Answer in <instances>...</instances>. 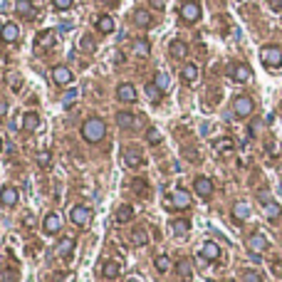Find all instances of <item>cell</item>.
Instances as JSON below:
<instances>
[{
    "label": "cell",
    "instance_id": "83f0119b",
    "mask_svg": "<svg viewBox=\"0 0 282 282\" xmlns=\"http://www.w3.org/2000/svg\"><path fill=\"white\" fill-rule=\"evenodd\" d=\"M15 13L22 15V18H30L35 13V5L30 3V0H18V3H15Z\"/></svg>",
    "mask_w": 282,
    "mask_h": 282
},
{
    "label": "cell",
    "instance_id": "d6986e66",
    "mask_svg": "<svg viewBox=\"0 0 282 282\" xmlns=\"http://www.w3.org/2000/svg\"><path fill=\"white\" fill-rule=\"evenodd\" d=\"M131 20H134V25H136V27H149V25H151V13H149V10H144V8H139V10H134Z\"/></svg>",
    "mask_w": 282,
    "mask_h": 282
},
{
    "label": "cell",
    "instance_id": "74e56055",
    "mask_svg": "<svg viewBox=\"0 0 282 282\" xmlns=\"http://www.w3.org/2000/svg\"><path fill=\"white\" fill-rule=\"evenodd\" d=\"M243 282H262V277H260V272H255V270H243Z\"/></svg>",
    "mask_w": 282,
    "mask_h": 282
},
{
    "label": "cell",
    "instance_id": "f546056e",
    "mask_svg": "<svg viewBox=\"0 0 282 282\" xmlns=\"http://www.w3.org/2000/svg\"><path fill=\"white\" fill-rule=\"evenodd\" d=\"M131 243H134L136 248H144V245L149 243V235H146L144 228H134V233H131Z\"/></svg>",
    "mask_w": 282,
    "mask_h": 282
},
{
    "label": "cell",
    "instance_id": "836d02e7",
    "mask_svg": "<svg viewBox=\"0 0 282 282\" xmlns=\"http://www.w3.org/2000/svg\"><path fill=\"white\" fill-rule=\"evenodd\" d=\"M134 55H139V57H149L151 55L149 40H136V43H134Z\"/></svg>",
    "mask_w": 282,
    "mask_h": 282
},
{
    "label": "cell",
    "instance_id": "5bb4252c",
    "mask_svg": "<svg viewBox=\"0 0 282 282\" xmlns=\"http://www.w3.org/2000/svg\"><path fill=\"white\" fill-rule=\"evenodd\" d=\"M250 67L248 65H233L230 67V77L235 79V82H248V79H250Z\"/></svg>",
    "mask_w": 282,
    "mask_h": 282
},
{
    "label": "cell",
    "instance_id": "d6a6232c",
    "mask_svg": "<svg viewBox=\"0 0 282 282\" xmlns=\"http://www.w3.org/2000/svg\"><path fill=\"white\" fill-rule=\"evenodd\" d=\"M129 220H134V208L131 206H122L116 211V223H129Z\"/></svg>",
    "mask_w": 282,
    "mask_h": 282
},
{
    "label": "cell",
    "instance_id": "8d00e7d4",
    "mask_svg": "<svg viewBox=\"0 0 282 282\" xmlns=\"http://www.w3.org/2000/svg\"><path fill=\"white\" fill-rule=\"evenodd\" d=\"M153 262H156V270H158V272H169V267H171V260H169L166 255H158Z\"/></svg>",
    "mask_w": 282,
    "mask_h": 282
},
{
    "label": "cell",
    "instance_id": "60d3db41",
    "mask_svg": "<svg viewBox=\"0 0 282 282\" xmlns=\"http://www.w3.org/2000/svg\"><path fill=\"white\" fill-rule=\"evenodd\" d=\"M131 188H134V191H136L139 195H146V181H144V178H136Z\"/></svg>",
    "mask_w": 282,
    "mask_h": 282
},
{
    "label": "cell",
    "instance_id": "d4e9b609",
    "mask_svg": "<svg viewBox=\"0 0 282 282\" xmlns=\"http://www.w3.org/2000/svg\"><path fill=\"white\" fill-rule=\"evenodd\" d=\"M97 30H99L102 35L114 32V18H109V15H99V18H97Z\"/></svg>",
    "mask_w": 282,
    "mask_h": 282
},
{
    "label": "cell",
    "instance_id": "816d5d0a",
    "mask_svg": "<svg viewBox=\"0 0 282 282\" xmlns=\"http://www.w3.org/2000/svg\"><path fill=\"white\" fill-rule=\"evenodd\" d=\"M104 3H107V5H116V0H104Z\"/></svg>",
    "mask_w": 282,
    "mask_h": 282
},
{
    "label": "cell",
    "instance_id": "8fae6325",
    "mask_svg": "<svg viewBox=\"0 0 282 282\" xmlns=\"http://www.w3.org/2000/svg\"><path fill=\"white\" fill-rule=\"evenodd\" d=\"M60 228H62V218H60L57 213H50V216L43 220V230H45L47 235H55V233H60Z\"/></svg>",
    "mask_w": 282,
    "mask_h": 282
},
{
    "label": "cell",
    "instance_id": "484cf974",
    "mask_svg": "<svg viewBox=\"0 0 282 282\" xmlns=\"http://www.w3.org/2000/svg\"><path fill=\"white\" fill-rule=\"evenodd\" d=\"M116 124L122 129H129V127H136V116L129 114V111H119L116 114Z\"/></svg>",
    "mask_w": 282,
    "mask_h": 282
},
{
    "label": "cell",
    "instance_id": "db71d44e",
    "mask_svg": "<svg viewBox=\"0 0 282 282\" xmlns=\"http://www.w3.org/2000/svg\"><path fill=\"white\" fill-rule=\"evenodd\" d=\"M0 35H3V22H0Z\"/></svg>",
    "mask_w": 282,
    "mask_h": 282
},
{
    "label": "cell",
    "instance_id": "9c48e42d",
    "mask_svg": "<svg viewBox=\"0 0 282 282\" xmlns=\"http://www.w3.org/2000/svg\"><path fill=\"white\" fill-rule=\"evenodd\" d=\"M267 245H270V243H267V238H265L262 233H253V235L248 238V248H250V253H258V255H260V253L267 250Z\"/></svg>",
    "mask_w": 282,
    "mask_h": 282
},
{
    "label": "cell",
    "instance_id": "3957f363",
    "mask_svg": "<svg viewBox=\"0 0 282 282\" xmlns=\"http://www.w3.org/2000/svg\"><path fill=\"white\" fill-rule=\"evenodd\" d=\"M166 206H171L176 211H186L191 206V195L186 191H174V193L166 195Z\"/></svg>",
    "mask_w": 282,
    "mask_h": 282
},
{
    "label": "cell",
    "instance_id": "ac0fdd59",
    "mask_svg": "<svg viewBox=\"0 0 282 282\" xmlns=\"http://www.w3.org/2000/svg\"><path fill=\"white\" fill-rule=\"evenodd\" d=\"M119 272H122V265H119L116 260H107V262H104V267H102V275H104L107 280H116V277H119Z\"/></svg>",
    "mask_w": 282,
    "mask_h": 282
},
{
    "label": "cell",
    "instance_id": "7dc6e473",
    "mask_svg": "<svg viewBox=\"0 0 282 282\" xmlns=\"http://www.w3.org/2000/svg\"><path fill=\"white\" fill-rule=\"evenodd\" d=\"M5 114H8V104L0 102V116H5Z\"/></svg>",
    "mask_w": 282,
    "mask_h": 282
},
{
    "label": "cell",
    "instance_id": "e575fe53",
    "mask_svg": "<svg viewBox=\"0 0 282 282\" xmlns=\"http://www.w3.org/2000/svg\"><path fill=\"white\" fill-rule=\"evenodd\" d=\"M5 82H8V87H10L13 92H18V89L22 87V77H20L18 72H8V74H5Z\"/></svg>",
    "mask_w": 282,
    "mask_h": 282
},
{
    "label": "cell",
    "instance_id": "9a60e30c",
    "mask_svg": "<svg viewBox=\"0 0 282 282\" xmlns=\"http://www.w3.org/2000/svg\"><path fill=\"white\" fill-rule=\"evenodd\" d=\"M200 258H203V260H218V258H220V248H218V243H213V240L203 243V248H200Z\"/></svg>",
    "mask_w": 282,
    "mask_h": 282
},
{
    "label": "cell",
    "instance_id": "f6af8a7d",
    "mask_svg": "<svg viewBox=\"0 0 282 282\" xmlns=\"http://www.w3.org/2000/svg\"><path fill=\"white\" fill-rule=\"evenodd\" d=\"M72 99H77V89H69L67 94H65V102H72ZM69 107V104H67Z\"/></svg>",
    "mask_w": 282,
    "mask_h": 282
},
{
    "label": "cell",
    "instance_id": "cb8c5ba5",
    "mask_svg": "<svg viewBox=\"0 0 282 282\" xmlns=\"http://www.w3.org/2000/svg\"><path fill=\"white\" fill-rule=\"evenodd\" d=\"M250 216V206L245 203V200H238V203L233 206V218L235 220H245Z\"/></svg>",
    "mask_w": 282,
    "mask_h": 282
},
{
    "label": "cell",
    "instance_id": "6f0895ef",
    "mask_svg": "<svg viewBox=\"0 0 282 282\" xmlns=\"http://www.w3.org/2000/svg\"><path fill=\"white\" fill-rule=\"evenodd\" d=\"M230 282H233V280H230Z\"/></svg>",
    "mask_w": 282,
    "mask_h": 282
},
{
    "label": "cell",
    "instance_id": "d590c367",
    "mask_svg": "<svg viewBox=\"0 0 282 282\" xmlns=\"http://www.w3.org/2000/svg\"><path fill=\"white\" fill-rule=\"evenodd\" d=\"M153 85H156L161 92H166V89H169V74H166V72H156V77H153Z\"/></svg>",
    "mask_w": 282,
    "mask_h": 282
},
{
    "label": "cell",
    "instance_id": "bcb514c9",
    "mask_svg": "<svg viewBox=\"0 0 282 282\" xmlns=\"http://www.w3.org/2000/svg\"><path fill=\"white\" fill-rule=\"evenodd\" d=\"M114 62L122 65V62H124V55H122V52H114Z\"/></svg>",
    "mask_w": 282,
    "mask_h": 282
},
{
    "label": "cell",
    "instance_id": "f5cc1de1",
    "mask_svg": "<svg viewBox=\"0 0 282 282\" xmlns=\"http://www.w3.org/2000/svg\"><path fill=\"white\" fill-rule=\"evenodd\" d=\"M127 282H141V280H139V277H129Z\"/></svg>",
    "mask_w": 282,
    "mask_h": 282
},
{
    "label": "cell",
    "instance_id": "f907efd6",
    "mask_svg": "<svg viewBox=\"0 0 282 282\" xmlns=\"http://www.w3.org/2000/svg\"><path fill=\"white\" fill-rule=\"evenodd\" d=\"M151 3H153V5L158 8V10H161V8H164V0H151Z\"/></svg>",
    "mask_w": 282,
    "mask_h": 282
},
{
    "label": "cell",
    "instance_id": "7c38bea8",
    "mask_svg": "<svg viewBox=\"0 0 282 282\" xmlns=\"http://www.w3.org/2000/svg\"><path fill=\"white\" fill-rule=\"evenodd\" d=\"M116 99H119V102H136V89H134V85H129V82L119 85Z\"/></svg>",
    "mask_w": 282,
    "mask_h": 282
},
{
    "label": "cell",
    "instance_id": "4dcf8cb0",
    "mask_svg": "<svg viewBox=\"0 0 282 282\" xmlns=\"http://www.w3.org/2000/svg\"><path fill=\"white\" fill-rule=\"evenodd\" d=\"M188 228H191V223H188L186 218H176V220L171 223V233H174V235H186Z\"/></svg>",
    "mask_w": 282,
    "mask_h": 282
},
{
    "label": "cell",
    "instance_id": "7bdbcfd3",
    "mask_svg": "<svg viewBox=\"0 0 282 282\" xmlns=\"http://www.w3.org/2000/svg\"><path fill=\"white\" fill-rule=\"evenodd\" d=\"M82 50H85V52H94V43H92V37H89V35L82 37Z\"/></svg>",
    "mask_w": 282,
    "mask_h": 282
},
{
    "label": "cell",
    "instance_id": "11a10c76",
    "mask_svg": "<svg viewBox=\"0 0 282 282\" xmlns=\"http://www.w3.org/2000/svg\"><path fill=\"white\" fill-rule=\"evenodd\" d=\"M0 151H3V139H0Z\"/></svg>",
    "mask_w": 282,
    "mask_h": 282
},
{
    "label": "cell",
    "instance_id": "603a6c76",
    "mask_svg": "<svg viewBox=\"0 0 282 282\" xmlns=\"http://www.w3.org/2000/svg\"><path fill=\"white\" fill-rule=\"evenodd\" d=\"M22 129H25V131H37V129H40V116H37L35 111H27V114L22 116Z\"/></svg>",
    "mask_w": 282,
    "mask_h": 282
},
{
    "label": "cell",
    "instance_id": "ba28073f",
    "mask_svg": "<svg viewBox=\"0 0 282 282\" xmlns=\"http://www.w3.org/2000/svg\"><path fill=\"white\" fill-rule=\"evenodd\" d=\"M52 82L60 85V87H67V85L72 82V69L65 67V65H57V67L52 69Z\"/></svg>",
    "mask_w": 282,
    "mask_h": 282
},
{
    "label": "cell",
    "instance_id": "277c9868",
    "mask_svg": "<svg viewBox=\"0 0 282 282\" xmlns=\"http://www.w3.org/2000/svg\"><path fill=\"white\" fill-rule=\"evenodd\" d=\"M253 109H255V102H253L250 97H238V99L233 102V111H235V116H240V119L250 116Z\"/></svg>",
    "mask_w": 282,
    "mask_h": 282
},
{
    "label": "cell",
    "instance_id": "9f6ffc18",
    "mask_svg": "<svg viewBox=\"0 0 282 282\" xmlns=\"http://www.w3.org/2000/svg\"><path fill=\"white\" fill-rule=\"evenodd\" d=\"M280 176H282V166H280Z\"/></svg>",
    "mask_w": 282,
    "mask_h": 282
},
{
    "label": "cell",
    "instance_id": "8992f818",
    "mask_svg": "<svg viewBox=\"0 0 282 282\" xmlns=\"http://www.w3.org/2000/svg\"><path fill=\"white\" fill-rule=\"evenodd\" d=\"M122 161H124V166H127V169H139V166L144 164V156H141V151H139V149L129 146V149H124Z\"/></svg>",
    "mask_w": 282,
    "mask_h": 282
},
{
    "label": "cell",
    "instance_id": "5b68a950",
    "mask_svg": "<svg viewBox=\"0 0 282 282\" xmlns=\"http://www.w3.org/2000/svg\"><path fill=\"white\" fill-rule=\"evenodd\" d=\"M89 218H92V211H89L87 206H74V208L69 211V220H72L77 228H85V225L89 223Z\"/></svg>",
    "mask_w": 282,
    "mask_h": 282
},
{
    "label": "cell",
    "instance_id": "7402d4cb",
    "mask_svg": "<svg viewBox=\"0 0 282 282\" xmlns=\"http://www.w3.org/2000/svg\"><path fill=\"white\" fill-rule=\"evenodd\" d=\"M262 211H265V216H267L270 220H277V218L282 216V208H280V203H275L272 198H270V200H265V203H262Z\"/></svg>",
    "mask_w": 282,
    "mask_h": 282
},
{
    "label": "cell",
    "instance_id": "e0dca14e",
    "mask_svg": "<svg viewBox=\"0 0 282 282\" xmlns=\"http://www.w3.org/2000/svg\"><path fill=\"white\" fill-rule=\"evenodd\" d=\"M216 151H218L220 156H230V153L235 151V141H233L230 136H223V139L216 141Z\"/></svg>",
    "mask_w": 282,
    "mask_h": 282
},
{
    "label": "cell",
    "instance_id": "4316f807",
    "mask_svg": "<svg viewBox=\"0 0 282 282\" xmlns=\"http://www.w3.org/2000/svg\"><path fill=\"white\" fill-rule=\"evenodd\" d=\"M72 248H74V240H72V238H62L60 245H57V255H60V258H69V255H72Z\"/></svg>",
    "mask_w": 282,
    "mask_h": 282
},
{
    "label": "cell",
    "instance_id": "ffe728a7",
    "mask_svg": "<svg viewBox=\"0 0 282 282\" xmlns=\"http://www.w3.org/2000/svg\"><path fill=\"white\" fill-rule=\"evenodd\" d=\"M35 45L37 47H50V45H55V30H45V32H40L37 37H35Z\"/></svg>",
    "mask_w": 282,
    "mask_h": 282
},
{
    "label": "cell",
    "instance_id": "c3c4849f",
    "mask_svg": "<svg viewBox=\"0 0 282 282\" xmlns=\"http://www.w3.org/2000/svg\"><path fill=\"white\" fill-rule=\"evenodd\" d=\"M267 151H270V153H272V156H275V153H277V146H275V141H270V144H267Z\"/></svg>",
    "mask_w": 282,
    "mask_h": 282
},
{
    "label": "cell",
    "instance_id": "2e32d148",
    "mask_svg": "<svg viewBox=\"0 0 282 282\" xmlns=\"http://www.w3.org/2000/svg\"><path fill=\"white\" fill-rule=\"evenodd\" d=\"M3 43H18V37H20V27L15 22H5L3 25Z\"/></svg>",
    "mask_w": 282,
    "mask_h": 282
},
{
    "label": "cell",
    "instance_id": "52a82bcc",
    "mask_svg": "<svg viewBox=\"0 0 282 282\" xmlns=\"http://www.w3.org/2000/svg\"><path fill=\"white\" fill-rule=\"evenodd\" d=\"M181 18L186 22H198L200 20V5L195 3V0H188V3L181 5Z\"/></svg>",
    "mask_w": 282,
    "mask_h": 282
},
{
    "label": "cell",
    "instance_id": "6da1fadb",
    "mask_svg": "<svg viewBox=\"0 0 282 282\" xmlns=\"http://www.w3.org/2000/svg\"><path fill=\"white\" fill-rule=\"evenodd\" d=\"M82 136L89 141V144H99L104 136H107V124L102 122L99 116H92L82 124Z\"/></svg>",
    "mask_w": 282,
    "mask_h": 282
},
{
    "label": "cell",
    "instance_id": "1f68e13d",
    "mask_svg": "<svg viewBox=\"0 0 282 282\" xmlns=\"http://www.w3.org/2000/svg\"><path fill=\"white\" fill-rule=\"evenodd\" d=\"M176 272H178L183 280H188V277L193 275V262H191V260H178V262H176Z\"/></svg>",
    "mask_w": 282,
    "mask_h": 282
},
{
    "label": "cell",
    "instance_id": "681fc988",
    "mask_svg": "<svg viewBox=\"0 0 282 282\" xmlns=\"http://www.w3.org/2000/svg\"><path fill=\"white\" fill-rule=\"evenodd\" d=\"M270 3H272V8H275V10H280V8H282V0H270Z\"/></svg>",
    "mask_w": 282,
    "mask_h": 282
},
{
    "label": "cell",
    "instance_id": "44dd1931",
    "mask_svg": "<svg viewBox=\"0 0 282 282\" xmlns=\"http://www.w3.org/2000/svg\"><path fill=\"white\" fill-rule=\"evenodd\" d=\"M169 52H171V57L183 60V57L188 55V45L183 43V40H174V43H171V47H169Z\"/></svg>",
    "mask_w": 282,
    "mask_h": 282
},
{
    "label": "cell",
    "instance_id": "ee69618b",
    "mask_svg": "<svg viewBox=\"0 0 282 282\" xmlns=\"http://www.w3.org/2000/svg\"><path fill=\"white\" fill-rule=\"evenodd\" d=\"M52 5L57 10H67V8H72V0H52Z\"/></svg>",
    "mask_w": 282,
    "mask_h": 282
},
{
    "label": "cell",
    "instance_id": "f1b7e54d",
    "mask_svg": "<svg viewBox=\"0 0 282 282\" xmlns=\"http://www.w3.org/2000/svg\"><path fill=\"white\" fill-rule=\"evenodd\" d=\"M181 77H183L186 85H193L195 79H198V65H186L183 72H181Z\"/></svg>",
    "mask_w": 282,
    "mask_h": 282
},
{
    "label": "cell",
    "instance_id": "30bf717a",
    "mask_svg": "<svg viewBox=\"0 0 282 282\" xmlns=\"http://www.w3.org/2000/svg\"><path fill=\"white\" fill-rule=\"evenodd\" d=\"M20 200V191L15 186H5L3 191H0V203L3 206H15Z\"/></svg>",
    "mask_w": 282,
    "mask_h": 282
},
{
    "label": "cell",
    "instance_id": "7a4b0ae2",
    "mask_svg": "<svg viewBox=\"0 0 282 282\" xmlns=\"http://www.w3.org/2000/svg\"><path fill=\"white\" fill-rule=\"evenodd\" d=\"M260 60H262V65H265V67L277 69V67H282V50H280V47H275V45H267V47H262V50H260Z\"/></svg>",
    "mask_w": 282,
    "mask_h": 282
},
{
    "label": "cell",
    "instance_id": "f35d334b",
    "mask_svg": "<svg viewBox=\"0 0 282 282\" xmlns=\"http://www.w3.org/2000/svg\"><path fill=\"white\" fill-rule=\"evenodd\" d=\"M146 94H149L153 102H161V89H158L153 82H151V85H146Z\"/></svg>",
    "mask_w": 282,
    "mask_h": 282
},
{
    "label": "cell",
    "instance_id": "4fadbf2b",
    "mask_svg": "<svg viewBox=\"0 0 282 282\" xmlns=\"http://www.w3.org/2000/svg\"><path fill=\"white\" fill-rule=\"evenodd\" d=\"M193 188H195V193H198V195L208 198V195L213 193V181H211V178H206V176H200V178H195Z\"/></svg>",
    "mask_w": 282,
    "mask_h": 282
},
{
    "label": "cell",
    "instance_id": "b9f144b4",
    "mask_svg": "<svg viewBox=\"0 0 282 282\" xmlns=\"http://www.w3.org/2000/svg\"><path fill=\"white\" fill-rule=\"evenodd\" d=\"M146 139H149L151 144H158V141H161V131H158V129H149V131H146Z\"/></svg>",
    "mask_w": 282,
    "mask_h": 282
},
{
    "label": "cell",
    "instance_id": "ab89813d",
    "mask_svg": "<svg viewBox=\"0 0 282 282\" xmlns=\"http://www.w3.org/2000/svg\"><path fill=\"white\" fill-rule=\"evenodd\" d=\"M50 161H52V156H50L47 151H40V153H37V164L43 166V169H45V166H50Z\"/></svg>",
    "mask_w": 282,
    "mask_h": 282
}]
</instances>
